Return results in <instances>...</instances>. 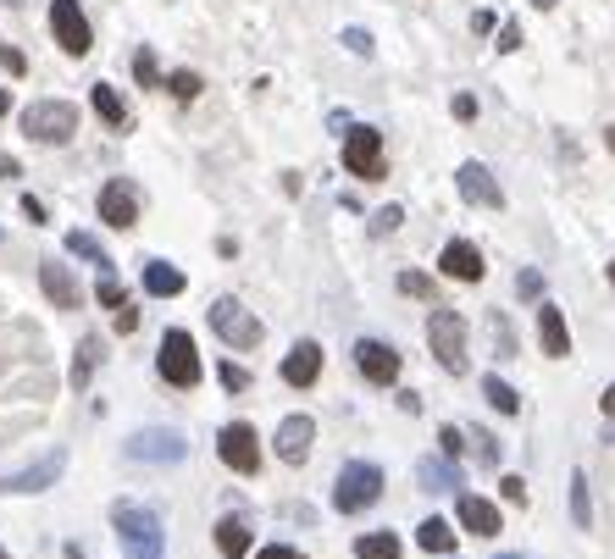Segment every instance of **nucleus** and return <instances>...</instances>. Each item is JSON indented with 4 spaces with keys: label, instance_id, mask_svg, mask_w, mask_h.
I'll use <instances>...</instances> for the list:
<instances>
[{
    "label": "nucleus",
    "instance_id": "obj_17",
    "mask_svg": "<svg viewBox=\"0 0 615 559\" xmlns=\"http://www.w3.org/2000/svg\"><path fill=\"white\" fill-rule=\"evenodd\" d=\"M316 377H322V344L300 338V344L289 349V360H283V382H289V388H311Z\"/></svg>",
    "mask_w": 615,
    "mask_h": 559
},
{
    "label": "nucleus",
    "instance_id": "obj_18",
    "mask_svg": "<svg viewBox=\"0 0 615 559\" xmlns=\"http://www.w3.org/2000/svg\"><path fill=\"white\" fill-rule=\"evenodd\" d=\"M39 288H45V299H56V310H78V299H84L61 261H39Z\"/></svg>",
    "mask_w": 615,
    "mask_h": 559
},
{
    "label": "nucleus",
    "instance_id": "obj_39",
    "mask_svg": "<svg viewBox=\"0 0 615 559\" xmlns=\"http://www.w3.org/2000/svg\"><path fill=\"white\" fill-rule=\"evenodd\" d=\"M394 227H399V205H383V211L372 216V233H377V238H388Z\"/></svg>",
    "mask_w": 615,
    "mask_h": 559
},
{
    "label": "nucleus",
    "instance_id": "obj_5",
    "mask_svg": "<svg viewBox=\"0 0 615 559\" xmlns=\"http://www.w3.org/2000/svg\"><path fill=\"white\" fill-rule=\"evenodd\" d=\"M344 167L366 183H383L388 178V161H383V133L377 128H350L344 133Z\"/></svg>",
    "mask_w": 615,
    "mask_h": 559
},
{
    "label": "nucleus",
    "instance_id": "obj_23",
    "mask_svg": "<svg viewBox=\"0 0 615 559\" xmlns=\"http://www.w3.org/2000/svg\"><path fill=\"white\" fill-rule=\"evenodd\" d=\"M416 476H422L427 493H455L460 488V465L455 460H433V454H427V460H416Z\"/></svg>",
    "mask_w": 615,
    "mask_h": 559
},
{
    "label": "nucleus",
    "instance_id": "obj_15",
    "mask_svg": "<svg viewBox=\"0 0 615 559\" xmlns=\"http://www.w3.org/2000/svg\"><path fill=\"white\" fill-rule=\"evenodd\" d=\"M438 272L455 277V283H483V255H477V244L455 238V244H444V255H438Z\"/></svg>",
    "mask_w": 615,
    "mask_h": 559
},
{
    "label": "nucleus",
    "instance_id": "obj_46",
    "mask_svg": "<svg viewBox=\"0 0 615 559\" xmlns=\"http://www.w3.org/2000/svg\"><path fill=\"white\" fill-rule=\"evenodd\" d=\"M23 216H28V222H34V227H39V222H45V205H39L34 194H23Z\"/></svg>",
    "mask_w": 615,
    "mask_h": 559
},
{
    "label": "nucleus",
    "instance_id": "obj_11",
    "mask_svg": "<svg viewBox=\"0 0 615 559\" xmlns=\"http://www.w3.org/2000/svg\"><path fill=\"white\" fill-rule=\"evenodd\" d=\"M100 222L117 227V233H128V227L139 222V183H133V178H111L106 189H100Z\"/></svg>",
    "mask_w": 615,
    "mask_h": 559
},
{
    "label": "nucleus",
    "instance_id": "obj_43",
    "mask_svg": "<svg viewBox=\"0 0 615 559\" xmlns=\"http://www.w3.org/2000/svg\"><path fill=\"white\" fill-rule=\"evenodd\" d=\"M344 45L361 50V56H372V34H361V28H344Z\"/></svg>",
    "mask_w": 615,
    "mask_h": 559
},
{
    "label": "nucleus",
    "instance_id": "obj_24",
    "mask_svg": "<svg viewBox=\"0 0 615 559\" xmlns=\"http://www.w3.org/2000/svg\"><path fill=\"white\" fill-rule=\"evenodd\" d=\"M217 554L222 559H244V554H250V526H244L239 515H222V521H217Z\"/></svg>",
    "mask_w": 615,
    "mask_h": 559
},
{
    "label": "nucleus",
    "instance_id": "obj_36",
    "mask_svg": "<svg viewBox=\"0 0 615 559\" xmlns=\"http://www.w3.org/2000/svg\"><path fill=\"white\" fill-rule=\"evenodd\" d=\"M494 344H499V360H510L516 355V333H510V322L494 310Z\"/></svg>",
    "mask_w": 615,
    "mask_h": 559
},
{
    "label": "nucleus",
    "instance_id": "obj_21",
    "mask_svg": "<svg viewBox=\"0 0 615 559\" xmlns=\"http://www.w3.org/2000/svg\"><path fill=\"white\" fill-rule=\"evenodd\" d=\"M139 283H145V294H150V299H178L189 277H183L172 261H145V272H139Z\"/></svg>",
    "mask_w": 615,
    "mask_h": 559
},
{
    "label": "nucleus",
    "instance_id": "obj_30",
    "mask_svg": "<svg viewBox=\"0 0 615 559\" xmlns=\"http://www.w3.org/2000/svg\"><path fill=\"white\" fill-rule=\"evenodd\" d=\"M133 78H139V89H156L161 84V67H156V50H133Z\"/></svg>",
    "mask_w": 615,
    "mask_h": 559
},
{
    "label": "nucleus",
    "instance_id": "obj_45",
    "mask_svg": "<svg viewBox=\"0 0 615 559\" xmlns=\"http://www.w3.org/2000/svg\"><path fill=\"white\" fill-rule=\"evenodd\" d=\"M133 327H139V310H133V305H117V333H133Z\"/></svg>",
    "mask_w": 615,
    "mask_h": 559
},
{
    "label": "nucleus",
    "instance_id": "obj_6",
    "mask_svg": "<svg viewBox=\"0 0 615 559\" xmlns=\"http://www.w3.org/2000/svg\"><path fill=\"white\" fill-rule=\"evenodd\" d=\"M217 454H222V465H228V471H239V476L261 471V438H255L250 421H228V427L217 432Z\"/></svg>",
    "mask_w": 615,
    "mask_h": 559
},
{
    "label": "nucleus",
    "instance_id": "obj_13",
    "mask_svg": "<svg viewBox=\"0 0 615 559\" xmlns=\"http://www.w3.org/2000/svg\"><path fill=\"white\" fill-rule=\"evenodd\" d=\"M67 471V454H45L39 465H28V471H12L6 482H0V493H45V488H56V476Z\"/></svg>",
    "mask_w": 615,
    "mask_h": 559
},
{
    "label": "nucleus",
    "instance_id": "obj_25",
    "mask_svg": "<svg viewBox=\"0 0 615 559\" xmlns=\"http://www.w3.org/2000/svg\"><path fill=\"white\" fill-rule=\"evenodd\" d=\"M416 543H422L427 554H449V548H455V526H449L444 515H427L422 532H416Z\"/></svg>",
    "mask_w": 615,
    "mask_h": 559
},
{
    "label": "nucleus",
    "instance_id": "obj_53",
    "mask_svg": "<svg viewBox=\"0 0 615 559\" xmlns=\"http://www.w3.org/2000/svg\"><path fill=\"white\" fill-rule=\"evenodd\" d=\"M532 6H543V12H549V6H555V0H532Z\"/></svg>",
    "mask_w": 615,
    "mask_h": 559
},
{
    "label": "nucleus",
    "instance_id": "obj_44",
    "mask_svg": "<svg viewBox=\"0 0 615 559\" xmlns=\"http://www.w3.org/2000/svg\"><path fill=\"white\" fill-rule=\"evenodd\" d=\"M255 559H305L300 548H289V543H272V548H261Z\"/></svg>",
    "mask_w": 615,
    "mask_h": 559
},
{
    "label": "nucleus",
    "instance_id": "obj_48",
    "mask_svg": "<svg viewBox=\"0 0 615 559\" xmlns=\"http://www.w3.org/2000/svg\"><path fill=\"white\" fill-rule=\"evenodd\" d=\"M455 117H466V122H471V117H477V100H471V95H460V100H455Z\"/></svg>",
    "mask_w": 615,
    "mask_h": 559
},
{
    "label": "nucleus",
    "instance_id": "obj_52",
    "mask_svg": "<svg viewBox=\"0 0 615 559\" xmlns=\"http://www.w3.org/2000/svg\"><path fill=\"white\" fill-rule=\"evenodd\" d=\"M604 144H610V150H615V128H610V133H604Z\"/></svg>",
    "mask_w": 615,
    "mask_h": 559
},
{
    "label": "nucleus",
    "instance_id": "obj_47",
    "mask_svg": "<svg viewBox=\"0 0 615 559\" xmlns=\"http://www.w3.org/2000/svg\"><path fill=\"white\" fill-rule=\"evenodd\" d=\"M499 50H521V28L505 23V34H499Z\"/></svg>",
    "mask_w": 615,
    "mask_h": 559
},
{
    "label": "nucleus",
    "instance_id": "obj_26",
    "mask_svg": "<svg viewBox=\"0 0 615 559\" xmlns=\"http://www.w3.org/2000/svg\"><path fill=\"white\" fill-rule=\"evenodd\" d=\"M355 559H399V537H394V532H366V537H355Z\"/></svg>",
    "mask_w": 615,
    "mask_h": 559
},
{
    "label": "nucleus",
    "instance_id": "obj_20",
    "mask_svg": "<svg viewBox=\"0 0 615 559\" xmlns=\"http://www.w3.org/2000/svg\"><path fill=\"white\" fill-rule=\"evenodd\" d=\"M538 344L549 360H566L571 355V333H566V316L555 305H538Z\"/></svg>",
    "mask_w": 615,
    "mask_h": 559
},
{
    "label": "nucleus",
    "instance_id": "obj_1",
    "mask_svg": "<svg viewBox=\"0 0 615 559\" xmlns=\"http://www.w3.org/2000/svg\"><path fill=\"white\" fill-rule=\"evenodd\" d=\"M111 526H117L128 559H167V537H161L156 510H139V504H117L111 510Z\"/></svg>",
    "mask_w": 615,
    "mask_h": 559
},
{
    "label": "nucleus",
    "instance_id": "obj_38",
    "mask_svg": "<svg viewBox=\"0 0 615 559\" xmlns=\"http://www.w3.org/2000/svg\"><path fill=\"white\" fill-rule=\"evenodd\" d=\"M399 288L416 294V299H433V277H422V272H405V277H399Z\"/></svg>",
    "mask_w": 615,
    "mask_h": 559
},
{
    "label": "nucleus",
    "instance_id": "obj_3",
    "mask_svg": "<svg viewBox=\"0 0 615 559\" xmlns=\"http://www.w3.org/2000/svg\"><path fill=\"white\" fill-rule=\"evenodd\" d=\"M23 133L34 144H67L78 133V106L73 100H34L23 111Z\"/></svg>",
    "mask_w": 615,
    "mask_h": 559
},
{
    "label": "nucleus",
    "instance_id": "obj_19",
    "mask_svg": "<svg viewBox=\"0 0 615 559\" xmlns=\"http://www.w3.org/2000/svg\"><path fill=\"white\" fill-rule=\"evenodd\" d=\"M455 510H460V526H466L471 537H494L499 532V510L483 499V493H460Z\"/></svg>",
    "mask_w": 615,
    "mask_h": 559
},
{
    "label": "nucleus",
    "instance_id": "obj_37",
    "mask_svg": "<svg viewBox=\"0 0 615 559\" xmlns=\"http://www.w3.org/2000/svg\"><path fill=\"white\" fill-rule=\"evenodd\" d=\"M466 438H471V443H477V460H483V465H499V443H494V438H488V432H477V427H471V432H466Z\"/></svg>",
    "mask_w": 615,
    "mask_h": 559
},
{
    "label": "nucleus",
    "instance_id": "obj_42",
    "mask_svg": "<svg viewBox=\"0 0 615 559\" xmlns=\"http://www.w3.org/2000/svg\"><path fill=\"white\" fill-rule=\"evenodd\" d=\"M0 67H6V72H12V78H17V72H23V67H28V61H23V50H12V45H0Z\"/></svg>",
    "mask_w": 615,
    "mask_h": 559
},
{
    "label": "nucleus",
    "instance_id": "obj_32",
    "mask_svg": "<svg viewBox=\"0 0 615 559\" xmlns=\"http://www.w3.org/2000/svg\"><path fill=\"white\" fill-rule=\"evenodd\" d=\"M200 72H189V67H183V72H172V78H167V95L172 100H194V95H200Z\"/></svg>",
    "mask_w": 615,
    "mask_h": 559
},
{
    "label": "nucleus",
    "instance_id": "obj_55",
    "mask_svg": "<svg viewBox=\"0 0 615 559\" xmlns=\"http://www.w3.org/2000/svg\"><path fill=\"white\" fill-rule=\"evenodd\" d=\"M610 283H615V261H610Z\"/></svg>",
    "mask_w": 615,
    "mask_h": 559
},
{
    "label": "nucleus",
    "instance_id": "obj_40",
    "mask_svg": "<svg viewBox=\"0 0 615 559\" xmlns=\"http://www.w3.org/2000/svg\"><path fill=\"white\" fill-rule=\"evenodd\" d=\"M499 493H505V504H527V482H521V476H505Z\"/></svg>",
    "mask_w": 615,
    "mask_h": 559
},
{
    "label": "nucleus",
    "instance_id": "obj_10",
    "mask_svg": "<svg viewBox=\"0 0 615 559\" xmlns=\"http://www.w3.org/2000/svg\"><path fill=\"white\" fill-rule=\"evenodd\" d=\"M189 454V443L178 438L172 427H145L128 438V460H150V465H178Z\"/></svg>",
    "mask_w": 615,
    "mask_h": 559
},
{
    "label": "nucleus",
    "instance_id": "obj_27",
    "mask_svg": "<svg viewBox=\"0 0 615 559\" xmlns=\"http://www.w3.org/2000/svg\"><path fill=\"white\" fill-rule=\"evenodd\" d=\"M483 399L499 410V416H516V410H521L516 388H510V382H499V371H488V377H483Z\"/></svg>",
    "mask_w": 615,
    "mask_h": 559
},
{
    "label": "nucleus",
    "instance_id": "obj_9",
    "mask_svg": "<svg viewBox=\"0 0 615 559\" xmlns=\"http://www.w3.org/2000/svg\"><path fill=\"white\" fill-rule=\"evenodd\" d=\"M427 338H433L438 366H444V371H466V322H460L455 310H433Z\"/></svg>",
    "mask_w": 615,
    "mask_h": 559
},
{
    "label": "nucleus",
    "instance_id": "obj_35",
    "mask_svg": "<svg viewBox=\"0 0 615 559\" xmlns=\"http://www.w3.org/2000/svg\"><path fill=\"white\" fill-rule=\"evenodd\" d=\"M217 377H222V388H228V393H244V388H250V371H244V366H233V360H222V371H217Z\"/></svg>",
    "mask_w": 615,
    "mask_h": 559
},
{
    "label": "nucleus",
    "instance_id": "obj_29",
    "mask_svg": "<svg viewBox=\"0 0 615 559\" xmlns=\"http://www.w3.org/2000/svg\"><path fill=\"white\" fill-rule=\"evenodd\" d=\"M95 294H100V305L106 310H117V305H128V299H122V283H117V272H111V261L106 266H95Z\"/></svg>",
    "mask_w": 615,
    "mask_h": 559
},
{
    "label": "nucleus",
    "instance_id": "obj_56",
    "mask_svg": "<svg viewBox=\"0 0 615 559\" xmlns=\"http://www.w3.org/2000/svg\"><path fill=\"white\" fill-rule=\"evenodd\" d=\"M0 559H12V554H6V548H0Z\"/></svg>",
    "mask_w": 615,
    "mask_h": 559
},
{
    "label": "nucleus",
    "instance_id": "obj_31",
    "mask_svg": "<svg viewBox=\"0 0 615 559\" xmlns=\"http://www.w3.org/2000/svg\"><path fill=\"white\" fill-rule=\"evenodd\" d=\"M95 360H100V338H84V344H78V366H73V388H89Z\"/></svg>",
    "mask_w": 615,
    "mask_h": 559
},
{
    "label": "nucleus",
    "instance_id": "obj_4",
    "mask_svg": "<svg viewBox=\"0 0 615 559\" xmlns=\"http://www.w3.org/2000/svg\"><path fill=\"white\" fill-rule=\"evenodd\" d=\"M161 382H172V388H194L200 382V349H194V338L183 333V327H172L167 338H161Z\"/></svg>",
    "mask_w": 615,
    "mask_h": 559
},
{
    "label": "nucleus",
    "instance_id": "obj_2",
    "mask_svg": "<svg viewBox=\"0 0 615 559\" xmlns=\"http://www.w3.org/2000/svg\"><path fill=\"white\" fill-rule=\"evenodd\" d=\"M377 499H383V465H372V460H350L344 471H338V482H333V510L361 515L366 504H377Z\"/></svg>",
    "mask_w": 615,
    "mask_h": 559
},
{
    "label": "nucleus",
    "instance_id": "obj_51",
    "mask_svg": "<svg viewBox=\"0 0 615 559\" xmlns=\"http://www.w3.org/2000/svg\"><path fill=\"white\" fill-rule=\"evenodd\" d=\"M604 410H610V416H615V388H604Z\"/></svg>",
    "mask_w": 615,
    "mask_h": 559
},
{
    "label": "nucleus",
    "instance_id": "obj_12",
    "mask_svg": "<svg viewBox=\"0 0 615 559\" xmlns=\"http://www.w3.org/2000/svg\"><path fill=\"white\" fill-rule=\"evenodd\" d=\"M455 189L466 194L471 205H488V211L505 205V189L494 183V172H488L483 161H460V167H455Z\"/></svg>",
    "mask_w": 615,
    "mask_h": 559
},
{
    "label": "nucleus",
    "instance_id": "obj_49",
    "mask_svg": "<svg viewBox=\"0 0 615 559\" xmlns=\"http://www.w3.org/2000/svg\"><path fill=\"white\" fill-rule=\"evenodd\" d=\"M0 178H23V167H17L12 155H0Z\"/></svg>",
    "mask_w": 615,
    "mask_h": 559
},
{
    "label": "nucleus",
    "instance_id": "obj_14",
    "mask_svg": "<svg viewBox=\"0 0 615 559\" xmlns=\"http://www.w3.org/2000/svg\"><path fill=\"white\" fill-rule=\"evenodd\" d=\"M355 366H361L366 382H394L399 377V355H394V344H383V338H361V344H355Z\"/></svg>",
    "mask_w": 615,
    "mask_h": 559
},
{
    "label": "nucleus",
    "instance_id": "obj_28",
    "mask_svg": "<svg viewBox=\"0 0 615 559\" xmlns=\"http://www.w3.org/2000/svg\"><path fill=\"white\" fill-rule=\"evenodd\" d=\"M571 521L588 532V521H593V504H588V476L582 471H571Z\"/></svg>",
    "mask_w": 615,
    "mask_h": 559
},
{
    "label": "nucleus",
    "instance_id": "obj_7",
    "mask_svg": "<svg viewBox=\"0 0 615 559\" xmlns=\"http://www.w3.org/2000/svg\"><path fill=\"white\" fill-rule=\"evenodd\" d=\"M50 34H56V45L67 50V56H89V45H95L89 17L78 0H50Z\"/></svg>",
    "mask_w": 615,
    "mask_h": 559
},
{
    "label": "nucleus",
    "instance_id": "obj_57",
    "mask_svg": "<svg viewBox=\"0 0 615 559\" xmlns=\"http://www.w3.org/2000/svg\"><path fill=\"white\" fill-rule=\"evenodd\" d=\"M12 6H17V0H12Z\"/></svg>",
    "mask_w": 615,
    "mask_h": 559
},
{
    "label": "nucleus",
    "instance_id": "obj_41",
    "mask_svg": "<svg viewBox=\"0 0 615 559\" xmlns=\"http://www.w3.org/2000/svg\"><path fill=\"white\" fill-rule=\"evenodd\" d=\"M516 294H521V299H538V294H543V277H538V272H521V277H516Z\"/></svg>",
    "mask_w": 615,
    "mask_h": 559
},
{
    "label": "nucleus",
    "instance_id": "obj_34",
    "mask_svg": "<svg viewBox=\"0 0 615 559\" xmlns=\"http://www.w3.org/2000/svg\"><path fill=\"white\" fill-rule=\"evenodd\" d=\"M460 438H466V432H460L455 421H449V427H438V449H444V460H460V454H466V443H460Z\"/></svg>",
    "mask_w": 615,
    "mask_h": 559
},
{
    "label": "nucleus",
    "instance_id": "obj_50",
    "mask_svg": "<svg viewBox=\"0 0 615 559\" xmlns=\"http://www.w3.org/2000/svg\"><path fill=\"white\" fill-rule=\"evenodd\" d=\"M6 111H12V89H0V117H6Z\"/></svg>",
    "mask_w": 615,
    "mask_h": 559
},
{
    "label": "nucleus",
    "instance_id": "obj_54",
    "mask_svg": "<svg viewBox=\"0 0 615 559\" xmlns=\"http://www.w3.org/2000/svg\"><path fill=\"white\" fill-rule=\"evenodd\" d=\"M499 559H521V554H499Z\"/></svg>",
    "mask_w": 615,
    "mask_h": 559
},
{
    "label": "nucleus",
    "instance_id": "obj_33",
    "mask_svg": "<svg viewBox=\"0 0 615 559\" xmlns=\"http://www.w3.org/2000/svg\"><path fill=\"white\" fill-rule=\"evenodd\" d=\"M67 250H73V255H84L89 266H106V250H100V244H95L89 233H67Z\"/></svg>",
    "mask_w": 615,
    "mask_h": 559
},
{
    "label": "nucleus",
    "instance_id": "obj_22",
    "mask_svg": "<svg viewBox=\"0 0 615 559\" xmlns=\"http://www.w3.org/2000/svg\"><path fill=\"white\" fill-rule=\"evenodd\" d=\"M89 106H95V117L106 122L111 133H128V128H133L128 106H122V95H117L111 84H95V89H89Z\"/></svg>",
    "mask_w": 615,
    "mask_h": 559
},
{
    "label": "nucleus",
    "instance_id": "obj_16",
    "mask_svg": "<svg viewBox=\"0 0 615 559\" xmlns=\"http://www.w3.org/2000/svg\"><path fill=\"white\" fill-rule=\"evenodd\" d=\"M311 443H316V421H311V416H289V421L278 427V460H283V465H305Z\"/></svg>",
    "mask_w": 615,
    "mask_h": 559
},
{
    "label": "nucleus",
    "instance_id": "obj_8",
    "mask_svg": "<svg viewBox=\"0 0 615 559\" xmlns=\"http://www.w3.org/2000/svg\"><path fill=\"white\" fill-rule=\"evenodd\" d=\"M211 327H217V338L228 349H255L261 344V322H255L239 299H217V305H211Z\"/></svg>",
    "mask_w": 615,
    "mask_h": 559
}]
</instances>
